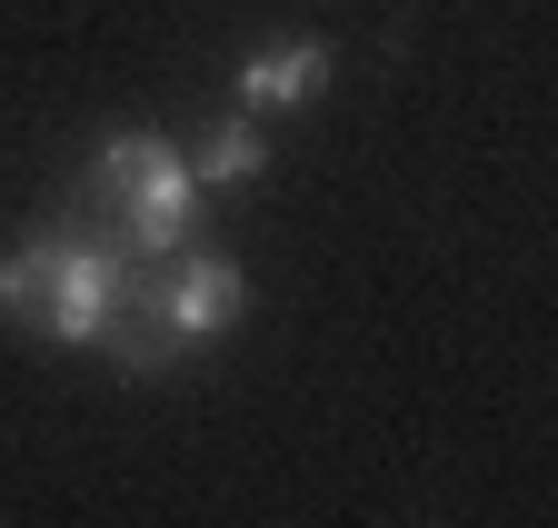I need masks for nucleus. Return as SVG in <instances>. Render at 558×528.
<instances>
[{"mask_svg": "<svg viewBox=\"0 0 558 528\" xmlns=\"http://www.w3.org/2000/svg\"><path fill=\"white\" fill-rule=\"evenodd\" d=\"M180 160H190V180H199V189H250V180L269 170V140H259V120H240V110H230L220 130H199V150H180Z\"/></svg>", "mask_w": 558, "mask_h": 528, "instance_id": "39448f33", "label": "nucleus"}, {"mask_svg": "<svg viewBox=\"0 0 558 528\" xmlns=\"http://www.w3.org/2000/svg\"><path fill=\"white\" fill-rule=\"evenodd\" d=\"M150 319H160V340H170V359H190V349H209V340H230V329L250 319V280L230 270V259H209V249H170V259H150Z\"/></svg>", "mask_w": 558, "mask_h": 528, "instance_id": "7ed1b4c3", "label": "nucleus"}, {"mask_svg": "<svg viewBox=\"0 0 558 528\" xmlns=\"http://www.w3.org/2000/svg\"><path fill=\"white\" fill-rule=\"evenodd\" d=\"M329 90V40H269L240 60V120H279V110H310Z\"/></svg>", "mask_w": 558, "mask_h": 528, "instance_id": "20e7f679", "label": "nucleus"}, {"mask_svg": "<svg viewBox=\"0 0 558 528\" xmlns=\"http://www.w3.org/2000/svg\"><path fill=\"white\" fill-rule=\"evenodd\" d=\"M120 299H130V259L100 249V240L31 230L11 259H0V319L31 329V340H50V349H100Z\"/></svg>", "mask_w": 558, "mask_h": 528, "instance_id": "f257e3e1", "label": "nucleus"}, {"mask_svg": "<svg viewBox=\"0 0 558 528\" xmlns=\"http://www.w3.org/2000/svg\"><path fill=\"white\" fill-rule=\"evenodd\" d=\"M90 189H100L110 230L140 259H170L199 230V180H190V160L170 140H150V130H110V140L90 150Z\"/></svg>", "mask_w": 558, "mask_h": 528, "instance_id": "f03ea898", "label": "nucleus"}]
</instances>
